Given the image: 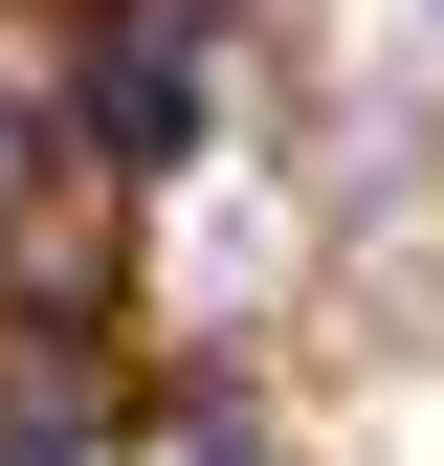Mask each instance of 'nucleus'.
Masks as SVG:
<instances>
[{"instance_id":"obj_1","label":"nucleus","mask_w":444,"mask_h":466,"mask_svg":"<svg viewBox=\"0 0 444 466\" xmlns=\"http://www.w3.org/2000/svg\"><path fill=\"white\" fill-rule=\"evenodd\" d=\"M89 156H200V0H134V23L89 45Z\"/></svg>"},{"instance_id":"obj_2","label":"nucleus","mask_w":444,"mask_h":466,"mask_svg":"<svg viewBox=\"0 0 444 466\" xmlns=\"http://www.w3.org/2000/svg\"><path fill=\"white\" fill-rule=\"evenodd\" d=\"M0 466H89V378H23V400H0Z\"/></svg>"},{"instance_id":"obj_3","label":"nucleus","mask_w":444,"mask_h":466,"mask_svg":"<svg viewBox=\"0 0 444 466\" xmlns=\"http://www.w3.org/2000/svg\"><path fill=\"white\" fill-rule=\"evenodd\" d=\"M200 466H245V422H200Z\"/></svg>"},{"instance_id":"obj_4","label":"nucleus","mask_w":444,"mask_h":466,"mask_svg":"<svg viewBox=\"0 0 444 466\" xmlns=\"http://www.w3.org/2000/svg\"><path fill=\"white\" fill-rule=\"evenodd\" d=\"M0 200H23V156H0Z\"/></svg>"}]
</instances>
